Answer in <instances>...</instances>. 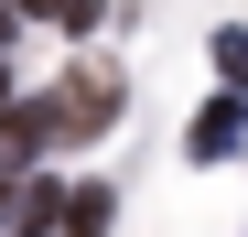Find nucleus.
<instances>
[{
    "label": "nucleus",
    "mask_w": 248,
    "mask_h": 237,
    "mask_svg": "<svg viewBox=\"0 0 248 237\" xmlns=\"http://www.w3.org/2000/svg\"><path fill=\"white\" fill-rule=\"evenodd\" d=\"M44 140H54V130H44V97L0 118V162H32V151H44Z\"/></svg>",
    "instance_id": "4"
},
{
    "label": "nucleus",
    "mask_w": 248,
    "mask_h": 237,
    "mask_svg": "<svg viewBox=\"0 0 248 237\" xmlns=\"http://www.w3.org/2000/svg\"><path fill=\"white\" fill-rule=\"evenodd\" d=\"M237 140H248V97H205V108H194V130H184L194 162H227Z\"/></svg>",
    "instance_id": "3"
},
{
    "label": "nucleus",
    "mask_w": 248,
    "mask_h": 237,
    "mask_svg": "<svg viewBox=\"0 0 248 237\" xmlns=\"http://www.w3.org/2000/svg\"><path fill=\"white\" fill-rule=\"evenodd\" d=\"M216 75H227V97L248 87V32H216Z\"/></svg>",
    "instance_id": "7"
},
{
    "label": "nucleus",
    "mask_w": 248,
    "mask_h": 237,
    "mask_svg": "<svg viewBox=\"0 0 248 237\" xmlns=\"http://www.w3.org/2000/svg\"><path fill=\"white\" fill-rule=\"evenodd\" d=\"M11 11H44V22H65V32H97L108 0H11Z\"/></svg>",
    "instance_id": "6"
},
{
    "label": "nucleus",
    "mask_w": 248,
    "mask_h": 237,
    "mask_svg": "<svg viewBox=\"0 0 248 237\" xmlns=\"http://www.w3.org/2000/svg\"><path fill=\"white\" fill-rule=\"evenodd\" d=\"M11 22H22V11H11V0H0V44H11Z\"/></svg>",
    "instance_id": "8"
},
{
    "label": "nucleus",
    "mask_w": 248,
    "mask_h": 237,
    "mask_svg": "<svg viewBox=\"0 0 248 237\" xmlns=\"http://www.w3.org/2000/svg\"><path fill=\"white\" fill-rule=\"evenodd\" d=\"M44 226L65 237V194H54V183H32V173L0 183V237H44Z\"/></svg>",
    "instance_id": "2"
},
{
    "label": "nucleus",
    "mask_w": 248,
    "mask_h": 237,
    "mask_svg": "<svg viewBox=\"0 0 248 237\" xmlns=\"http://www.w3.org/2000/svg\"><path fill=\"white\" fill-rule=\"evenodd\" d=\"M65 237H108V183H76L65 194Z\"/></svg>",
    "instance_id": "5"
},
{
    "label": "nucleus",
    "mask_w": 248,
    "mask_h": 237,
    "mask_svg": "<svg viewBox=\"0 0 248 237\" xmlns=\"http://www.w3.org/2000/svg\"><path fill=\"white\" fill-rule=\"evenodd\" d=\"M108 118H119V75H108V65H76L65 87L44 97V130H54V140H97Z\"/></svg>",
    "instance_id": "1"
},
{
    "label": "nucleus",
    "mask_w": 248,
    "mask_h": 237,
    "mask_svg": "<svg viewBox=\"0 0 248 237\" xmlns=\"http://www.w3.org/2000/svg\"><path fill=\"white\" fill-rule=\"evenodd\" d=\"M0 118H11V87H0Z\"/></svg>",
    "instance_id": "9"
}]
</instances>
